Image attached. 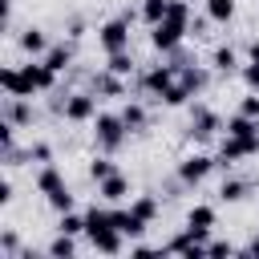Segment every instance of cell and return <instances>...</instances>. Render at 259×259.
<instances>
[{"label":"cell","instance_id":"cell-1","mask_svg":"<svg viewBox=\"0 0 259 259\" xmlns=\"http://www.w3.org/2000/svg\"><path fill=\"white\" fill-rule=\"evenodd\" d=\"M36 190L45 194V202H49L57 214L73 210V194H69V182H65V174H61L53 162H45V166H40V174H36Z\"/></svg>","mask_w":259,"mask_h":259},{"label":"cell","instance_id":"cell-2","mask_svg":"<svg viewBox=\"0 0 259 259\" xmlns=\"http://www.w3.org/2000/svg\"><path fill=\"white\" fill-rule=\"evenodd\" d=\"M186 32H190V20H186V16H174V12H166V20L150 24V45H154L158 53H174V49L186 40Z\"/></svg>","mask_w":259,"mask_h":259},{"label":"cell","instance_id":"cell-3","mask_svg":"<svg viewBox=\"0 0 259 259\" xmlns=\"http://www.w3.org/2000/svg\"><path fill=\"white\" fill-rule=\"evenodd\" d=\"M93 138H97V150H105V154H117V150H121V142L130 138V130H125L121 113H109V109H101V113L93 117Z\"/></svg>","mask_w":259,"mask_h":259},{"label":"cell","instance_id":"cell-4","mask_svg":"<svg viewBox=\"0 0 259 259\" xmlns=\"http://www.w3.org/2000/svg\"><path fill=\"white\" fill-rule=\"evenodd\" d=\"M57 77L61 73H53L40 57H32L28 65H20V81H24V97H32V93H49L53 85H57Z\"/></svg>","mask_w":259,"mask_h":259},{"label":"cell","instance_id":"cell-5","mask_svg":"<svg viewBox=\"0 0 259 259\" xmlns=\"http://www.w3.org/2000/svg\"><path fill=\"white\" fill-rule=\"evenodd\" d=\"M57 109H61V117L73 121V125L93 121V117L101 113V109H97V93H65V101H61Z\"/></svg>","mask_w":259,"mask_h":259},{"label":"cell","instance_id":"cell-6","mask_svg":"<svg viewBox=\"0 0 259 259\" xmlns=\"http://www.w3.org/2000/svg\"><path fill=\"white\" fill-rule=\"evenodd\" d=\"M97 45L105 49V57L130 49V16H113V20H105V24L97 28Z\"/></svg>","mask_w":259,"mask_h":259},{"label":"cell","instance_id":"cell-7","mask_svg":"<svg viewBox=\"0 0 259 259\" xmlns=\"http://www.w3.org/2000/svg\"><path fill=\"white\" fill-rule=\"evenodd\" d=\"M255 154H259V134L255 138L223 134V142H219V166H231V162H243V158H255Z\"/></svg>","mask_w":259,"mask_h":259},{"label":"cell","instance_id":"cell-8","mask_svg":"<svg viewBox=\"0 0 259 259\" xmlns=\"http://www.w3.org/2000/svg\"><path fill=\"white\" fill-rule=\"evenodd\" d=\"M214 166H219V158H210V154H186L178 162V182L182 186H198V182H206V174Z\"/></svg>","mask_w":259,"mask_h":259},{"label":"cell","instance_id":"cell-9","mask_svg":"<svg viewBox=\"0 0 259 259\" xmlns=\"http://www.w3.org/2000/svg\"><path fill=\"white\" fill-rule=\"evenodd\" d=\"M219 130H223V121H219L214 109H206V105H194L190 109V138L194 142H210Z\"/></svg>","mask_w":259,"mask_h":259},{"label":"cell","instance_id":"cell-10","mask_svg":"<svg viewBox=\"0 0 259 259\" xmlns=\"http://www.w3.org/2000/svg\"><path fill=\"white\" fill-rule=\"evenodd\" d=\"M174 81H178V65H154V69L142 73V89H146L150 97H162Z\"/></svg>","mask_w":259,"mask_h":259},{"label":"cell","instance_id":"cell-11","mask_svg":"<svg viewBox=\"0 0 259 259\" xmlns=\"http://www.w3.org/2000/svg\"><path fill=\"white\" fill-rule=\"evenodd\" d=\"M85 239H89V247H93V251H101V255H121V247H125V235H121L117 227H101V231H89Z\"/></svg>","mask_w":259,"mask_h":259},{"label":"cell","instance_id":"cell-12","mask_svg":"<svg viewBox=\"0 0 259 259\" xmlns=\"http://www.w3.org/2000/svg\"><path fill=\"white\" fill-rule=\"evenodd\" d=\"M130 194H134V190H130V178H125V174H117V170H113L109 178H101V182H97V198H101V202H125Z\"/></svg>","mask_w":259,"mask_h":259},{"label":"cell","instance_id":"cell-13","mask_svg":"<svg viewBox=\"0 0 259 259\" xmlns=\"http://www.w3.org/2000/svg\"><path fill=\"white\" fill-rule=\"evenodd\" d=\"M4 117H8L16 130L32 125V97H4Z\"/></svg>","mask_w":259,"mask_h":259},{"label":"cell","instance_id":"cell-14","mask_svg":"<svg viewBox=\"0 0 259 259\" xmlns=\"http://www.w3.org/2000/svg\"><path fill=\"white\" fill-rule=\"evenodd\" d=\"M214 223H219V210H214L210 202H194V206L186 210V227H190V231H214Z\"/></svg>","mask_w":259,"mask_h":259},{"label":"cell","instance_id":"cell-15","mask_svg":"<svg viewBox=\"0 0 259 259\" xmlns=\"http://www.w3.org/2000/svg\"><path fill=\"white\" fill-rule=\"evenodd\" d=\"M16 45H20L28 57H45V53H49V36H45V28H36V24H28V28L16 36Z\"/></svg>","mask_w":259,"mask_h":259},{"label":"cell","instance_id":"cell-16","mask_svg":"<svg viewBox=\"0 0 259 259\" xmlns=\"http://www.w3.org/2000/svg\"><path fill=\"white\" fill-rule=\"evenodd\" d=\"M40 61H45L53 73H65V69L73 65V45H65V40H61V45H49V53H45Z\"/></svg>","mask_w":259,"mask_h":259},{"label":"cell","instance_id":"cell-17","mask_svg":"<svg viewBox=\"0 0 259 259\" xmlns=\"http://www.w3.org/2000/svg\"><path fill=\"white\" fill-rule=\"evenodd\" d=\"M178 81L186 85V93H190V97H198V93L206 89V73H202L198 65H178Z\"/></svg>","mask_w":259,"mask_h":259},{"label":"cell","instance_id":"cell-18","mask_svg":"<svg viewBox=\"0 0 259 259\" xmlns=\"http://www.w3.org/2000/svg\"><path fill=\"white\" fill-rule=\"evenodd\" d=\"M93 93H105V97H121L125 93V77H117V73H97L93 77Z\"/></svg>","mask_w":259,"mask_h":259},{"label":"cell","instance_id":"cell-19","mask_svg":"<svg viewBox=\"0 0 259 259\" xmlns=\"http://www.w3.org/2000/svg\"><path fill=\"white\" fill-rule=\"evenodd\" d=\"M210 65H214V73H227V77H231L235 69H243V65H239V53H235L231 45H219L214 57H210Z\"/></svg>","mask_w":259,"mask_h":259},{"label":"cell","instance_id":"cell-20","mask_svg":"<svg viewBox=\"0 0 259 259\" xmlns=\"http://www.w3.org/2000/svg\"><path fill=\"white\" fill-rule=\"evenodd\" d=\"M105 69H109V73H117V77H134V73H138V61H134V53H130V49H121V53H109Z\"/></svg>","mask_w":259,"mask_h":259},{"label":"cell","instance_id":"cell-21","mask_svg":"<svg viewBox=\"0 0 259 259\" xmlns=\"http://www.w3.org/2000/svg\"><path fill=\"white\" fill-rule=\"evenodd\" d=\"M227 134H235V138H255L259 134V121L255 117H247V113H235V117H227V125H223Z\"/></svg>","mask_w":259,"mask_h":259},{"label":"cell","instance_id":"cell-22","mask_svg":"<svg viewBox=\"0 0 259 259\" xmlns=\"http://www.w3.org/2000/svg\"><path fill=\"white\" fill-rule=\"evenodd\" d=\"M49 255H53V259H73V255H77V235L57 231V235H53V243H49Z\"/></svg>","mask_w":259,"mask_h":259},{"label":"cell","instance_id":"cell-23","mask_svg":"<svg viewBox=\"0 0 259 259\" xmlns=\"http://www.w3.org/2000/svg\"><path fill=\"white\" fill-rule=\"evenodd\" d=\"M202 4H206V20H214V24L235 20V0H202Z\"/></svg>","mask_w":259,"mask_h":259},{"label":"cell","instance_id":"cell-24","mask_svg":"<svg viewBox=\"0 0 259 259\" xmlns=\"http://www.w3.org/2000/svg\"><path fill=\"white\" fill-rule=\"evenodd\" d=\"M121 121H125L130 134H138V130H146V109H142L138 101H125V105H121Z\"/></svg>","mask_w":259,"mask_h":259},{"label":"cell","instance_id":"cell-25","mask_svg":"<svg viewBox=\"0 0 259 259\" xmlns=\"http://www.w3.org/2000/svg\"><path fill=\"white\" fill-rule=\"evenodd\" d=\"M130 210H134V214H138V219H146V223H154V219H158V210H162V206H158V198H154V194H138V198H134V202H130Z\"/></svg>","mask_w":259,"mask_h":259},{"label":"cell","instance_id":"cell-26","mask_svg":"<svg viewBox=\"0 0 259 259\" xmlns=\"http://www.w3.org/2000/svg\"><path fill=\"white\" fill-rule=\"evenodd\" d=\"M219 198H223V202H243V198H247V182H243V178H227V182L219 186Z\"/></svg>","mask_w":259,"mask_h":259},{"label":"cell","instance_id":"cell-27","mask_svg":"<svg viewBox=\"0 0 259 259\" xmlns=\"http://www.w3.org/2000/svg\"><path fill=\"white\" fill-rule=\"evenodd\" d=\"M166 12H170V0H142V20H146V24L166 20Z\"/></svg>","mask_w":259,"mask_h":259},{"label":"cell","instance_id":"cell-28","mask_svg":"<svg viewBox=\"0 0 259 259\" xmlns=\"http://www.w3.org/2000/svg\"><path fill=\"white\" fill-rule=\"evenodd\" d=\"M57 231H65V235H85V214H77V210H65V214L57 219Z\"/></svg>","mask_w":259,"mask_h":259},{"label":"cell","instance_id":"cell-29","mask_svg":"<svg viewBox=\"0 0 259 259\" xmlns=\"http://www.w3.org/2000/svg\"><path fill=\"white\" fill-rule=\"evenodd\" d=\"M158 101H162V105H170V109H178V105H186V101H190V93H186V85H182V81H174Z\"/></svg>","mask_w":259,"mask_h":259},{"label":"cell","instance_id":"cell-30","mask_svg":"<svg viewBox=\"0 0 259 259\" xmlns=\"http://www.w3.org/2000/svg\"><path fill=\"white\" fill-rule=\"evenodd\" d=\"M113 170H117V166H113V158H109V154H97V158L89 162V178H93V182H101V178H109Z\"/></svg>","mask_w":259,"mask_h":259},{"label":"cell","instance_id":"cell-31","mask_svg":"<svg viewBox=\"0 0 259 259\" xmlns=\"http://www.w3.org/2000/svg\"><path fill=\"white\" fill-rule=\"evenodd\" d=\"M239 77H243V85H247L251 93H259V61H247V65L239 69Z\"/></svg>","mask_w":259,"mask_h":259},{"label":"cell","instance_id":"cell-32","mask_svg":"<svg viewBox=\"0 0 259 259\" xmlns=\"http://www.w3.org/2000/svg\"><path fill=\"white\" fill-rule=\"evenodd\" d=\"M239 113H247V117H255V121H259V93H251V89H247V97L239 101Z\"/></svg>","mask_w":259,"mask_h":259},{"label":"cell","instance_id":"cell-33","mask_svg":"<svg viewBox=\"0 0 259 259\" xmlns=\"http://www.w3.org/2000/svg\"><path fill=\"white\" fill-rule=\"evenodd\" d=\"M206 255H235V247L227 239H206Z\"/></svg>","mask_w":259,"mask_h":259},{"label":"cell","instance_id":"cell-34","mask_svg":"<svg viewBox=\"0 0 259 259\" xmlns=\"http://www.w3.org/2000/svg\"><path fill=\"white\" fill-rule=\"evenodd\" d=\"M28 158H36V162H49V158H53V150H49L45 142H36V146L28 150Z\"/></svg>","mask_w":259,"mask_h":259},{"label":"cell","instance_id":"cell-35","mask_svg":"<svg viewBox=\"0 0 259 259\" xmlns=\"http://www.w3.org/2000/svg\"><path fill=\"white\" fill-rule=\"evenodd\" d=\"M8 202H12V182L4 178V182H0V206H8Z\"/></svg>","mask_w":259,"mask_h":259},{"label":"cell","instance_id":"cell-36","mask_svg":"<svg viewBox=\"0 0 259 259\" xmlns=\"http://www.w3.org/2000/svg\"><path fill=\"white\" fill-rule=\"evenodd\" d=\"M239 255H259V235H255V239H251V243H247V247H243Z\"/></svg>","mask_w":259,"mask_h":259},{"label":"cell","instance_id":"cell-37","mask_svg":"<svg viewBox=\"0 0 259 259\" xmlns=\"http://www.w3.org/2000/svg\"><path fill=\"white\" fill-rule=\"evenodd\" d=\"M247 61H259V36H255V40L247 45Z\"/></svg>","mask_w":259,"mask_h":259}]
</instances>
